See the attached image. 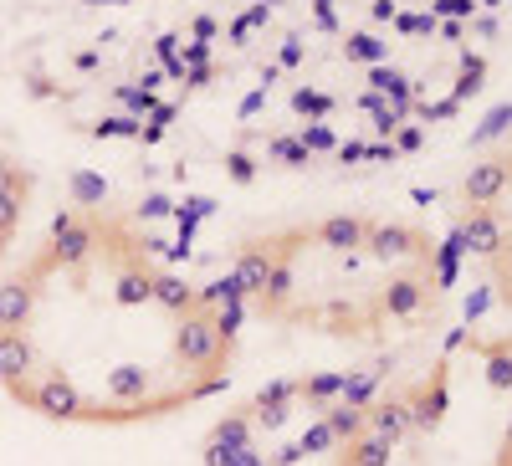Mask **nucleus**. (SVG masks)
Masks as SVG:
<instances>
[{
	"label": "nucleus",
	"instance_id": "1",
	"mask_svg": "<svg viewBox=\"0 0 512 466\" xmlns=\"http://www.w3.org/2000/svg\"><path fill=\"white\" fill-rule=\"evenodd\" d=\"M241 298L190 282L144 226L72 205L0 282V390L62 426H139L226 390Z\"/></svg>",
	"mask_w": 512,
	"mask_h": 466
},
{
	"label": "nucleus",
	"instance_id": "2",
	"mask_svg": "<svg viewBox=\"0 0 512 466\" xmlns=\"http://www.w3.org/2000/svg\"><path fill=\"white\" fill-rule=\"evenodd\" d=\"M451 251L415 221L318 216L246 236L231 287L246 313L349 344H384L436 313Z\"/></svg>",
	"mask_w": 512,
	"mask_h": 466
},
{
	"label": "nucleus",
	"instance_id": "3",
	"mask_svg": "<svg viewBox=\"0 0 512 466\" xmlns=\"http://www.w3.org/2000/svg\"><path fill=\"white\" fill-rule=\"evenodd\" d=\"M333 466H512V333H456L415 379L328 410Z\"/></svg>",
	"mask_w": 512,
	"mask_h": 466
},
{
	"label": "nucleus",
	"instance_id": "4",
	"mask_svg": "<svg viewBox=\"0 0 512 466\" xmlns=\"http://www.w3.org/2000/svg\"><path fill=\"white\" fill-rule=\"evenodd\" d=\"M461 241L482 257L497 298L512 313V139L466 169V180H461Z\"/></svg>",
	"mask_w": 512,
	"mask_h": 466
},
{
	"label": "nucleus",
	"instance_id": "5",
	"mask_svg": "<svg viewBox=\"0 0 512 466\" xmlns=\"http://www.w3.org/2000/svg\"><path fill=\"white\" fill-rule=\"evenodd\" d=\"M26 205H31V169L0 149V262L6 251L16 246L21 236V221H26Z\"/></svg>",
	"mask_w": 512,
	"mask_h": 466
}]
</instances>
